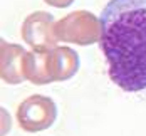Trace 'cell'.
<instances>
[{"instance_id": "6da1fadb", "label": "cell", "mask_w": 146, "mask_h": 136, "mask_svg": "<svg viewBox=\"0 0 146 136\" xmlns=\"http://www.w3.org/2000/svg\"><path fill=\"white\" fill-rule=\"evenodd\" d=\"M109 79L126 92L146 89V0H111L101 14Z\"/></svg>"}, {"instance_id": "7a4b0ae2", "label": "cell", "mask_w": 146, "mask_h": 136, "mask_svg": "<svg viewBox=\"0 0 146 136\" xmlns=\"http://www.w3.org/2000/svg\"><path fill=\"white\" fill-rule=\"evenodd\" d=\"M56 37L60 42L76 45H92L101 42L102 24L101 19L89 10H76L56 22Z\"/></svg>"}, {"instance_id": "3957f363", "label": "cell", "mask_w": 146, "mask_h": 136, "mask_svg": "<svg viewBox=\"0 0 146 136\" xmlns=\"http://www.w3.org/2000/svg\"><path fill=\"white\" fill-rule=\"evenodd\" d=\"M57 118L56 103L42 94L25 98L17 107V123L27 133H39L50 128Z\"/></svg>"}, {"instance_id": "277c9868", "label": "cell", "mask_w": 146, "mask_h": 136, "mask_svg": "<svg viewBox=\"0 0 146 136\" xmlns=\"http://www.w3.org/2000/svg\"><path fill=\"white\" fill-rule=\"evenodd\" d=\"M56 20L52 14L37 10L25 17L22 24V39L34 50H50L57 44L56 37Z\"/></svg>"}, {"instance_id": "5b68a950", "label": "cell", "mask_w": 146, "mask_h": 136, "mask_svg": "<svg viewBox=\"0 0 146 136\" xmlns=\"http://www.w3.org/2000/svg\"><path fill=\"white\" fill-rule=\"evenodd\" d=\"M27 50L19 44H10L9 40L0 42V76L5 84H20L25 81L24 74V57Z\"/></svg>"}, {"instance_id": "8992f818", "label": "cell", "mask_w": 146, "mask_h": 136, "mask_svg": "<svg viewBox=\"0 0 146 136\" xmlns=\"http://www.w3.org/2000/svg\"><path fill=\"white\" fill-rule=\"evenodd\" d=\"M79 69V56L71 47L56 45L49 50V71L52 82H62L71 79Z\"/></svg>"}, {"instance_id": "52a82bcc", "label": "cell", "mask_w": 146, "mask_h": 136, "mask_svg": "<svg viewBox=\"0 0 146 136\" xmlns=\"http://www.w3.org/2000/svg\"><path fill=\"white\" fill-rule=\"evenodd\" d=\"M24 74L25 81L35 86L50 84L52 77L49 71V50H30L24 57Z\"/></svg>"}, {"instance_id": "ba28073f", "label": "cell", "mask_w": 146, "mask_h": 136, "mask_svg": "<svg viewBox=\"0 0 146 136\" xmlns=\"http://www.w3.org/2000/svg\"><path fill=\"white\" fill-rule=\"evenodd\" d=\"M47 5H50V7H56V9H66V7H69L71 3H72L74 0H44Z\"/></svg>"}]
</instances>
